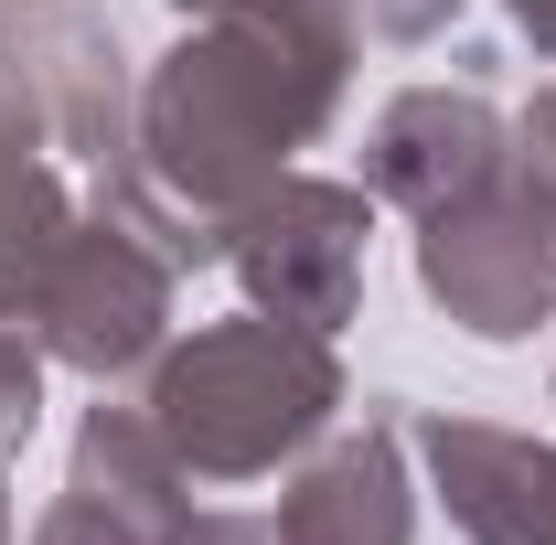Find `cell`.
<instances>
[{
	"label": "cell",
	"mask_w": 556,
	"mask_h": 545,
	"mask_svg": "<svg viewBox=\"0 0 556 545\" xmlns=\"http://www.w3.org/2000/svg\"><path fill=\"white\" fill-rule=\"evenodd\" d=\"M343 86H353L343 11H214L172 54L139 65L129 150H118V172H97V204H118L172 268H214L225 225L332 129Z\"/></svg>",
	"instance_id": "cell-1"
},
{
	"label": "cell",
	"mask_w": 556,
	"mask_h": 545,
	"mask_svg": "<svg viewBox=\"0 0 556 545\" xmlns=\"http://www.w3.org/2000/svg\"><path fill=\"white\" fill-rule=\"evenodd\" d=\"M139 417L193 492H236V481H268L321 449V428L343 417V353L268 310H236V321H204L193 342L150 353Z\"/></svg>",
	"instance_id": "cell-2"
},
{
	"label": "cell",
	"mask_w": 556,
	"mask_h": 545,
	"mask_svg": "<svg viewBox=\"0 0 556 545\" xmlns=\"http://www.w3.org/2000/svg\"><path fill=\"white\" fill-rule=\"evenodd\" d=\"M417 289L471 342H525L535 321H556V193L525 161H503L482 193L417 214Z\"/></svg>",
	"instance_id": "cell-3"
},
{
	"label": "cell",
	"mask_w": 556,
	"mask_h": 545,
	"mask_svg": "<svg viewBox=\"0 0 556 545\" xmlns=\"http://www.w3.org/2000/svg\"><path fill=\"white\" fill-rule=\"evenodd\" d=\"M364 246H375V193L321 182V172H278L225 225V268L247 289V310H268L289 332H321V342L364 310Z\"/></svg>",
	"instance_id": "cell-4"
},
{
	"label": "cell",
	"mask_w": 556,
	"mask_h": 545,
	"mask_svg": "<svg viewBox=\"0 0 556 545\" xmlns=\"http://www.w3.org/2000/svg\"><path fill=\"white\" fill-rule=\"evenodd\" d=\"M172 257L139 236L118 204H86L65 236V257L43 278V300H33V342H43V364H65V375H139L161 342H172Z\"/></svg>",
	"instance_id": "cell-5"
},
{
	"label": "cell",
	"mask_w": 556,
	"mask_h": 545,
	"mask_svg": "<svg viewBox=\"0 0 556 545\" xmlns=\"http://www.w3.org/2000/svg\"><path fill=\"white\" fill-rule=\"evenodd\" d=\"M33 545H225V514L193 503L172 449L139 407H86L65 449V492L43 503Z\"/></svg>",
	"instance_id": "cell-6"
},
{
	"label": "cell",
	"mask_w": 556,
	"mask_h": 545,
	"mask_svg": "<svg viewBox=\"0 0 556 545\" xmlns=\"http://www.w3.org/2000/svg\"><path fill=\"white\" fill-rule=\"evenodd\" d=\"M503 161H514V118H503L492 97H471V86H407V97H386L375 129H364V193L417 225V214L482 193Z\"/></svg>",
	"instance_id": "cell-7"
},
{
	"label": "cell",
	"mask_w": 556,
	"mask_h": 545,
	"mask_svg": "<svg viewBox=\"0 0 556 545\" xmlns=\"http://www.w3.org/2000/svg\"><path fill=\"white\" fill-rule=\"evenodd\" d=\"M407 449L428 460V492L471 545H556V439L492 417H417Z\"/></svg>",
	"instance_id": "cell-8"
},
{
	"label": "cell",
	"mask_w": 556,
	"mask_h": 545,
	"mask_svg": "<svg viewBox=\"0 0 556 545\" xmlns=\"http://www.w3.org/2000/svg\"><path fill=\"white\" fill-rule=\"evenodd\" d=\"M278 545H417V481H407V428L364 417L353 439H321L268 514Z\"/></svg>",
	"instance_id": "cell-9"
},
{
	"label": "cell",
	"mask_w": 556,
	"mask_h": 545,
	"mask_svg": "<svg viewBox=\"0 0 556 545\" xmlns=\"http://www.w3.org/2000/svg\"><path fill=\"white\" fill-rule=\"evenodd\" d=\"M75 214L86 204L65 193V172L43 150H0V321L11 332H33V300H43L54 257H65Z\"/></svg>",
	"instance_id": "cell-10"
},
{
	"label": "cell",
	"mask_w": 556,
	"mask_h": 545,
	"mask_svg": "<svg viewBox=\"0 0 556 545\" xmlns=\"http://www.w3.org/2000/svg\"><path fill=\"white\" fill-rule=\"evenodd\" d=\"M43 428V342L0 321V471L22 460V439Z\"/></svg>",
	"instance_id": "cell-11"
},
{
	"label": "cell",
	"mask_w": 556,
	"mask_h": 545,
	"mask_svg": "<svg viewBox=\"0 0 556 545\" xmlns=\"http://www.w3.org/2000/svg\"><path fill=\"white\" fill-rule=\"evenodd\" d=\"M343 22L375 33V43H439L460 22V0H343Z\"/></svg>",
	"instance_id": "cell-12"
},
{
	"label": "cell",
	"mask_w": 556,
	"mask_h": 545,
	"mask_svg": "<svg viewBox=\"0 0 556 545\" xmlns=\"http://www.w3.org/2000/svg\"><path fill=\"white\" fill-rule=\"evenodd\" d=\"M514 161H525V172H535V182L556 193V86L535 97V107H525V118H514Z\"/></svg>",
	"instance_id": "cell-13"
},
{
	"label": "cell",
	"mask_w": 556,
	"mask_h": 545,
	"mask_svg": "<svg viewBox=\"0 0 556 545\" xmlns=\"http://www.w3.org/2000/svg\"><path fill=\"white\" fill-rule=\"evenodd\" d=\"M182 22H214V11H343V0H172Z\"/></svg>",
	"instance_id": "cell-14"
},
{
	"label": "cell",
	"mask_w": 556,
	"mask_h": 545,
	"mask_svg": "<svg viewBox=\"0 0 556 545\" xmlns=\"http://www.w3.org/2000/svg\"><path fill=\"white\" fill-rule=\"evenodd\" d=\"M503 22H514L535 54H556V0H503Z\"/></svg>",
	"instance_id": "cell-15"
},
{
	"label": "cell",
	"mask_w": 556,
	"mask_h": 545,
	"mask_svg": "<svg viewBox=\"0 0 556 545\" xmlns=\"http://www.w3.org/2000/svg\"><path fill=\"white\" fill-rule=\"evenodd\" d=\"M0 545H11V481H0Z\"/></svg>",
	"instance_id": "cell-16"
},
{
	"label": "cell",
	"mask_w": 556,
	"mask_h": 545,
	"mask_svg": "<svg viewBox=\"0 0 556 545\" xmlns=\"http://www.w3.org/2000/svg\"><path fill=\"white\" fill-rule=\"evenodd\" d=\"M0 11H43V0H0Z\"/></svg>",
	"instance_id": "cell-17"
}]
</instances>
